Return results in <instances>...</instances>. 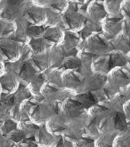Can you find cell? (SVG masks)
<instances>
[{"instance_id": "obj_1", "label": "cell", "mask_w": 130, "mask_h": 147, "mask_svg": "<svg viewBox=\"0 0 130 147\" xmlns=\"http://www.w3.org/2000/svg\"><path fill=\"white\" fill-rule=\"evenodd\" d=\"M35 138L38 144L42 147H51L55 144V140L51 135H47L43 131H39Z\"/></svg>"}, {"instance_id": "obj_2", "label": "cell", "mask_w": 130, "mask_h": 147, "mask_svg": "<svg viewBox=\"0 0 130 147\" xmlns=\"http://www.w3.org/2000/svg\"><path fill=\"white\" fill-rule=\"evenodd\" d=\"M82 106L81 102L74 101V100H69L64 105V109L66 111L68 115L73 117L78 114V108Z\"/></svg>"}, {"instance_id": "obj_3", "label": "cell", "mask_w": 130, "mask_h": 147, "mask_svg": "<svg viewBox=\"0 0 130 147\" xmlns=\"http://www.w3.org/2000/svg\"><path fill=\"white\" fill-rule=\"evenodd\" d=\"M49 131L52 133H59L66 130V127L62 123L60 118H54L49 125Z\"/></svg>"}, {"instance_id": "obj_4", "label": "cell", "mask_w": 130, "mask_h": 147, "mask_svg": "<svg viewBox=\"0 0 130 147\" xmlns=\"http://www.w3.org/2000/svg\"><path fill=\"white\" fill-rule=\"evenodd\" d=\"M74 147H95L94 141L89 138H82L76 142L73 145Z\"/></svg>"}, {"instance_id": "obj_5", "label": "cell", "mask_w": 130, "mask_h": 147, "mask_svg": "<svg viewBox=\"0 0 130 147\" xmlns=\"http://www.w3.org/2000/svg\"><path fill=\"white\" fill-rule=\"evenodd\" d=\"M95 147H113L109 138L103 136L94 142Z\"/></svg>"}, {"instance_id": "obj_6", "label": "cell", "mask_w": 130, "mask_h": 147, "mask_svg": "<svg viewBox=\"0 0 130 147\" xmlns=\"http://www.w3.org/2000/svg\"><path fill=\"white\" fill-rule=\"evenodd\" d=\"M8 139L14 143H19L25 140V134L23 133H14L8 135Z\"/></svg>"}, {"instance_id": "obj_7", "label": "cell", "mask_w": 130, "mask_h": 147, "mask_svg": "<svg viewBox=\"0 0 130 147\" xmlns=\"http://www.w3.org/2000/svg\"><path fill=\"white\" fill-rule=\"evenodd\" d=\"M97 118L96 117H94V118L91 120L89 123H88L86 127V131L90 134H94L96 133V124L97 122Z\"/></svg>"}, {"instance_id": "obj_8", "label": "cell", "mask_w": 130, "mask_h": 147, "mask_svg": "<svg viewBox=\"0 0 130 147\" xmlns=\"http://www.w3.org/2000/svg\"><path fill=\"white\" fill-rule=\"evenodd\" d=\"M115 127H116L117 130L122 131L125 128V126L123 123L122 119H121V115L119 113H117L115 116V121H114Z\"/></svg>"}, {"instance_id": "obj_9", "label": "cell", "mask_w": 130, "mask_h": 147, "mask_svg": "<svg viewBox=\"0 0 130 147\" xmlns=\"http://www.w3.org/2000/svg\"><path fill=\"white\" fill-rule=\"evenodd\" d=\"M54 147H74L72 145V142H69L68 140H64V138H61L58 143L56 144Z\"/></svg>"}, {"instance_id": "obj_10", "label": "cell", "mask_w": 130, "mask_h": 147, "mask_svg": "<svg viewBox=\"0 0 130 147\" xmlns=\"http://www.w3.org/2000/svg\"><path fill=\"white\" fill-rule=\"evenodd\" d=\"M22 129L24 131H37L38 129H39V127L35 124H32V123H25V124L23 125Z\"/></svg>"}, {"instance_id": "obj_11", "label": "cell", "mask_w": 130, "mask_h": 147, "mask_svg": "<svg viewBox=\"0 0 130 147\" xmlns=\"http://www.w3.org/2000/svg\"><path fill=\"white\" fill-rule=\"evenodd\" d=\"M114 147H129L124 140H119L115 143Z\"/></svg>"}, {"instance_id": "obj_12", "label": "cell", "mask_w": 130, "mask_h": 147, "mask_svg": "<svg viewBox=\"0 0 130 147\" xmlns=\"http://www.w3.org/2000/svg\"><path fill=\"white\" fill-rule=\"evenodd\" d=\"M5 136H1L0 135V147H8V144L5 142L4 139Z\"/></svg>"}, {"instance_id": "obj_13", "label": "cell", "mask_w": 130, "mask_h": 147, "mask_svg": "<svg viewBox=\"0 0 130 147\" xmlns=\"http://www.w3.org/2000/svg\"><path fill=\"white\" fill-rule=\"evenodd\" d=\"M125 11L126 12V13L128 14V16L130 17V10H129V8H125Z\"/></svg>"}, {"instance_id": "obj_14", "label": "cell", "mask_w": 130, "mask_h": 147, "mask_svg": "<svg viewBox=\"0 0 130 147\" xmlns=\"http://www.w3.org/2000/svg\"><path fill=\"white\" fill-rule=\"evenodd\" d=\"M127 43H128V45H129V46L130 47V38H128V40H127Z\"/></svg>"}, {"instance_id": "obj_15", "label": "cell", "mask_w": 130, "mask_h": 147, "mask_svg": "<svg viewBox=\"0 0 130 147\" xmlns=\"http://www.w3.org/2000/svg\"><path fill=\"white\" fill-rule=\"evenodd\" d=\"M40 78L41 80H42V76H41V75L39 76V78Z\"/></svg>"}, {"instance_id": "obj_16", "label": "cell", "mask_w": 130, "mask_h": 147, "mask_svg": "<svg viewBox=\"0 0 130 147\" xmlns=\"http://www.w3.org/2000/svg\"><path fill=\"white\" fill-rule=\"evenodd\" d=\"M129 63H130V57L129 58Z\"/></svg>"}]
</instances>
